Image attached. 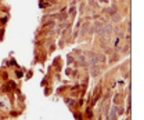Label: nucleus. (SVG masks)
<instances>
[{
	"instance_id": "f257e3e1",
	"label": "nucleus",
	"mask_w": 144,
	"mask_h": 120,
	"mask_svg": "<svg viewBox=\"0 0 144 120\" xmlns=\"http://www.w3.org/2000/svg\"><path fill=\"white\" fill-rule=\"evenodd\" d=\"M87 62L90 66H94V64H97V57L94 54H91V53H89L87 54Z\"/></svg>"
},
{
	"instance_id": "f03ea898",
	"label": "nucleus",
	"mask_w": 144,
	"mask_h": 120,
	"mask_svg": "<svg viewBox=\"0 0 144 120\" xmlns=\"http://www.w3.org/2000/svg\"><path fill=\"white\" fill-rule=\"evenodd\" d=\"M105 11H107V13H108V14H112V13H114V11H115V7H111V8H107V10H105Z\"/></svg>"
},
{
	"instance_id": "7ed1b4c3",
	"label": "nucleus",
	"mask_w": 144,
	"mask_h": 120,
	"mask_svg": "<svg viewBox=\"0 0 144 120\" xmlns=\"http://www.w3.org/2000/svg\"><path fill=\"white\" fill-rule=\"evenodd\" d=\"M112 19H119V15H118V14H114V15H112Z\"/></svg>"
}]
</instances>
